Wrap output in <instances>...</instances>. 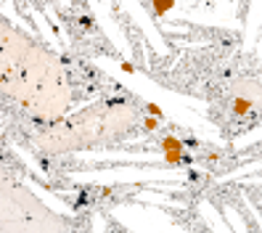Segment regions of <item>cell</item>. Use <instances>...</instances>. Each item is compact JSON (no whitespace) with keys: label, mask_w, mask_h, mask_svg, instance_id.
Masks as SVG:
<instances>
[{"label":"cell","mask_w":262,"mask_h":233,"mask_svg":"<svg viewBox=\"0 0 262 233\" xmlns=\"http://www.w3.org/2000/svg\"><path fill=\"white\" fill-rule=\"evenodd\" d=\"M162 151H165V159L169 162V164H188L186 154H183V140L175 138V135H167V138H162Z\"/></svg>","instance_id":"1"},{"label":"cell","mask_w":262,"mask_h":233,"mask_svg":"<svg viewBox=\"0 0 262 233\" xmlns=\"http://www.w3.org/2000/svg\"><path fill=\"white\" fill-rule=\"evenodd\" d=\"M175 8V0H154V11H156V16H165L167 11H172Z\"/></svg>","instance_id":"2"},{"label":"cell","mask_w":262,"mask_h":233,"mask_svg":"<svg viewBox=\"0 0 262 233\" xmlns=\"http://www.w3.org/2000/svg\"><path fill=\"white\" fill-rule=\"evenodd\" d=\"M249 109H252V101H249V98H236V103H233V112H236V114L244 116Z\"/></svg>","instance_id":"3"},{"label":"cell","mask_w":262,"mask_h":233,"mask_svg":"<svg viewBox=\"0 0 262 233\" xmlns=\"http://www.w3.org/2000/svg\"><path fill=\"white\" fill-rule=\"evenodd\" d=\"M156 125H159V116H148L146 119V130H154Z\"/></svg>","instance_id":"4"},{"label":"cell","mask_w":262,"mask_h":233,"mask_svg":"<svg viewBox=\"0 0 262 233\" xmlns=\"http://www.w3.org/2000/svg\"><path fill=\"white\" fill-rule=\"evenodd\" d=\"M148 112H151L154 116H162V109L156 106V103H148Z\"/></svg>","instance_id":"5"}]
</instances>
